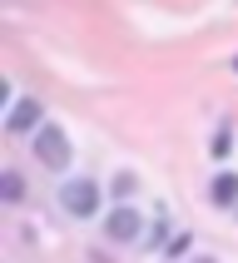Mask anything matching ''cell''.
<instances>
[{
	"instance_id": "obj_11",
	"label": "cell",
	"mask_w": 238,
	"mask_h": 263,
	"mask_svg": "<svg viewBox=\"0 0 238 263\" xmlns=\"http://www.w3.org/2000/svg\"><path fill=\"white\" fill-rule=\"evenodd\" d=\"M233 70H238V60H233Z\"/></svg>"
},
{
	"instance_id": "obj_9",
	"label": "cell",
	"mask_w": 238,
	"mask_h": 263,
	"mask_svg": "<svg viewBox=\"0 0 238 263\" xmlns=\"http://www.w3.org/2000/svg\"><path fill=\"white\" fill-rule=\"evenodd\" d=\"M213 159H228V129H219V139H213Z\"/></svg>"
},
{
	"instance_id": "obj_6",
	"label": "cell",
	"mask_w": 238,
	"mask_h": 263,
	"mask_svg": "<svg viewBox=\"0 0 238 263\" xmlns=\"http://www.w3.org/2000/svg\"><path fill=\"white\" fill-rule=\"evenodd\" d=\"M0 199H5V204H20V199H25V179L15 174V169L0 174Z\"/></svg>"
},
{
	"instance_id": "obj_10",
	"label": "cell",
	"mask_w": 238,
	"mask_h": 263,
	"mask_svg": "<svg viewBox=\"0 0 238 263\" xmlns=\"http://www.w3.org/2000/svg\"><path fill=\"white\" fill-rule=\"evenodd\" d=\"M193 263H219V258H193Z\"/></svg>"
},
{
	"instance_id": "obj_1",
	"label": "cell",
	"mask_w": 238,
	"mask_h": 263,
	"mask_svg": "<svg viewBox=\"0 0 238 263\" xmlns=\"http://www.w3.org/2000/svg\"><path fill=\"white\" fill-rule=\"evenodd\" d=\"M35 154H40L45 169H65V164H70V134L60 129V124L35 129Z\"/></svg>"
},
{
	"instance_id": "obj_4",
	"label": "cell",
	"mask_w": 238,
	"mask_h": 263,
	"mask_svg": "<svg viewBox=\"0 0 238 263\" xmlns=\"http://www.w3.org/2000/svg\"><path fill=\"white\" fill-rule=\"evenodd\" d=\"M40 100H15V109H10V119H5V124H10L15 134H25V129H45L40 124Z\"/></svg>"
},
{
	"instance_id": "obj_3",
	"label": "cell",
	"mask_w": 238,
	"mask_h": 263,
	"mask_svg": "<svg viewBox=\"0 0 238 263\" xmlns=\"http://www.w3.org/2000/svg\"><path fill=\"white\" fill-rule=\"evenodd\" d=\"M104 234L114 238V243H134V238H139V214H134L129 204H119L114 214H109V223H104Z\"/></svg>"
},
{
	"instance_id": "obj_8",
	"label": "cell",
	"mask_w": 238,
	"mask_h": 263,
	"mask_svg": "<svg viewBox=\"0 0 238 263\" xmlns=\"http://www.w3.org/2000/svg\"><path fill=\"white\" fill-rule=\"evenodd\" d=\"M164 238H169V223H164V214H159V223H154V238H149V249H159Z\"/></svg>"
},
{
	"instance_id": "obj_5",
	"label": "cell",
	"mask_w": 238,
	"mask_h": 263,
	"mask_svg": "<svg viewBox=\"0 0 238 263\" xmlns=\"http://www.w3.org/2000/svg\"><path fill=\"white\" fill-rule=\"evenodd\" d=\"M208 199L219 209H238V174H219L213 184H208Z\"/></svg>"
},
{
	"instance_id": "obj_7",
	"label": "cell",
	"mask_w": 238,
	"mask_h": 263,
	"mask_svg": "<svg viewBox=\"0 0 238 263\" xmlns=\"http://www.w3.org/2000/svg\"><path fill=\"white\" fill-rule=\"evenodd\" d=\"M134 189V174H114V199H129Z\"/></svg>"
},
{
	"instance_id": "obj_2",
	"label": "cell",
	"mask_w": 238,
	"mask_h": 263,
	"mask_svg": "<svg viewBox=\"0 0 238 263\" xmlns=\"http://www.w3.org/2000/svg\"><path fill=\"white\" fill-rule=\"evenodd\" d=\"M60 204H65V214H74V219H89V214L100 209V189H94L89 179H70V184L60 189Z\"/></svg>"
}]
</instances>
